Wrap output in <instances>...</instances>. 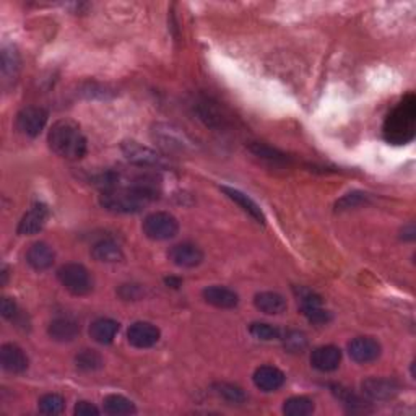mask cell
Segmentation results:
<instances>
[{"label": "cell", "instance_id": "cell-6", "mask_svg": "<svg viewBox=\"0 0 416 416\" xmlns=\"http://www.w3.org/2000/svg\"><path fill=\"white\" fill-rule=\"evenodd\" d=\"M143 234L152 241H168L179 231V223L171 213L155 212L143 220Z\"/></svg>", "mask_w": 416, "mask_h": 416}, {"label": "cell", "instance_id": "cell-21", "mask_svg": "<svg viewBox=\"0 0 416 416\" xmlns=\"http://www.w3.org/2000/svg\"><path fill=\"white\" fill-rule=\"evenodd\" d=\"M254 304L256 308L268 316H277L282 314L286 309V299L282 294L273 293V291H264V293H257L254 298Z\"/></svg>", "mask_w": 416, "mask_h": 416}, {"label": "cell", "instance_id": "cell-10", "mask_svg": "<svg viewBox=\"0 0 416 416\" xmlns=\"http://www.w3.org/2000/svg\"><path fill=\"white\" fill-rule=\"evenodd\" d=\"M161 332L156 325L150 322H135L129 327L127 330V340L132 346L145 350V348H152L160 340Z\"/></svg>", "mask_w": 416, "mask_h": 416}, {"label": "cell", "instance_id": "cell-1", "mask_svg": "<svg viewBox=\"0 0 416 416\" xmlns=\"http://www.w3.org/2000/svg\"><path fill=\"white\" fill-rule=\"evenodd\" d=\"M155 199H158L156 192L130 184L129 187H116V189L104 190L100 197V204L104 210L127 215V213L142 212Z\"/></svg>", "mask_w": 416, "mask_h": 416}, {"label": "cell", "instance_id": "cell-18", "mask_svg": "<svg viewBox=\"0 0 416 416\" xmlns=\"http://www.w3.org/2000/svg\"><path fill=\"white\" fill-rule=\"evenodd\" d=\"M56 260V254L52 251V247L46 242H34L31 244L28 251H26V262L31 268L43 272L52 267Z\"/></svg>", "mask_w": 416, "mask_h": 416}, {"label": "cell", "instance_id": "cell-7", "mask_svg": "<svg viewBox=\"0 0 416 416\" xmlns=\"http://www.w3.org/2000/svg\"><path fill=\"white\" fill-rule=\"evenodd\" d=\"M49 114L44 108L28 106L17 116V129L26 137H38L48 124Z\"/></svg>", "mask_w": 416, "mask_h": 416}, {"label": "cell", "instance_id": "cell-26", "mask_svg": "<svg viewBox=\"0 0 416 416\" xmlns=\"http://www.w3.org/2000/svg\"><path fill=\"white\" fill-rule=\"evenodd\" d=\"M251 152L259 156V158H262L265 161H268V163H273V164H285L288 163V156H286L283 152H280V150L270 147L267 143H260V142H254L251 143Z\"/></svg>", "mask_w": 416, "mask_h": 416}, {"label": "cell", "instance_id": "cell-33", "mask_svg": "<svg viewBox=\"0 0 416 416\" xmlns=\"http://www.w3.org/2000/svg\"><path fill=\"white\" fill-rule=\"evenodd\" d=\"M283 346L290 353H303L308 348V338L303 332L290 330L283 337Z\"/></svg>", "mask_w": 416, "mask_h": 416}, {"label": "cell", "instance_id": "cell-27", "mask_svg": "<svg viewBox=\"0 0 416 416\" xmlns=\"http://www.w3.org/2000/svg\"><path fill=\"white\" fill-rule=\"evenodd\" d=\"M215 389V394L218 397H221L223 400H226L228 403L231 405H241L246 402V394L242 392V389H239L234 384H228V382H218L213 386Z\"/></svg>", "mask_w": 416, "mask_h": 416}, {"label": "cell", "instance_id": "cell-28", "mask_svg": "<svg viewBox=\"0 0 416 416\" xmlns=\"http://www.w3.org/2000/svg\"><path fill=\"white\" fill-rule=\"evenodd\" d=\"M75 364L80 371L91 372V371H98V369H101L104 361L98 351L83 350L75 356Z\"/></svg>", "mask_w": 416, "mask_h": 416}, {"label": "cell", "instance_id": "cell-3", "mask_svg": "<svg viewBox=\"0 0 416 416\" xmlns=\"http://www.w3.org/2000/svg\"><path fill=\"white\" fill-rule=\"evenodd\" d=\"M48 142L52 152L65 160H80L86 153L85 135L70 119H62L51 127Z\"/></svg>", "mask_w": 416, "mask_h": 416}, {"label": "cell", "instance_id": "cell-13", "mask_svg": "<svg viewBox=\"0 0 416 416\" xmlns=\"http://www.w3.org/2000/svg\"><path fill=\"white\" fill-rule=\"evenodd\" d=\"M0 364L7 372L20 374L28 369V356L18 345L5 343L0 348Z\"/></svg>", "mask_w": 416, "mask_h": 416}, {"label": "cell", "instance_id": "cell-19", "mask_svg": "<svg viewBox=\"0 0 416 416\" xmlns=\"http://www.w3.org/2000/svg\"><path fill=\"white\" fill-rule=\"evenodd\" d=\"M91 256L98 262L116 264L124 259V252L121 246L112 239H101L91 247Z\"/></svg>", "mask_w": 416, "mask_h": 416}, {"label": "cell", "instance_id": "cell-20", "mask_svg": "<svg viewBox=\"0 0 416 416\" xmlns=\"http://www.w3.org/2000/svg\"><path fill=\"white\" fill-rule=\"evenodd\" d=\"M221 190L225 192V194L230 197V199L234 202V204H238L239 207L242 208L244 212L247 213V215H251L254 220H256L257 223H265V215L262 212V208H260L256 202H254L251 197L244 194V192L238 190V189H233V187H228V186H223Z\"/></svg>", "mask_w": 416, "mask_h": 416}, {"label": "cell", "instance_id": "cell-16", "mask_svg": "<svg viewBox=\"0 0 416 416\" xmlns=\"http://www.w3.org/2000/svg\"><path fill=\"white\" fill-rule=\"evenodd\" d=\"M48 334L54 342L70 343L80 334V324L72 317H57L49 324Z\"/></svg>", "mask_w": 416, "mask_h": 416}, {"label": "cell", "instance_id": "cell-30", "mask_svg": "<svg viewBox=\"0 0 416 416\" xmlns=\"http://www.w3.org/2000/svg\"><path fill=\"white\" fill-rule=\"evenodd\" d=\"M38 407L44 415H60L65 410V400L59 394H46L39 398Z\"/></svg>", "mask_w": 416, "mask_h": 416}, {"label": "cell", "instance_id": "cell-5", "mask_svg": "<svg viewBox=\"0 0 416 416\" xmlns=\"http://www.w3.org/2000/svg\"><path fill=\"white\" fill-rule=\"evenodd\" d=\"M122 153L126 156L127 161L140 166V168H155V169H164L169 168L171 161L166 158V156L156 153L155 150L143 147L138 142H134V140H127V142L122 143Z\"/></svg>", "mask_w": 416, "mask_h": 416}, {"label": "cell", "instance_id": "cell-4", "mask_svg": "<svg viewBox=\"0 0 416 416\" xmlns=\"http://www.w3.org/2000/svg\"><path fill=\"white\" fill-rule=\"evenodd\" d=\"M59 282L62 286L69 291V293L75 296H85L91 293L93 290V277L88 272L86 267H83L82 264H65L62 265L57 272Z\"/></svg>", "mask_w": 416, "mask_h": 416}, {"label": "cell", "instance_id": "cell-24", "mask_svg": "<svg viewBox=\"0 0 416 416\" xmlns=\"http://www.w3.org/2000/svg\"><path fill=\"white\" fill-rule=\"evenodd\" d=\"M155 138L158 140L161 147H163L166 152H173V150H184L186 143L182 140V135L174 130L173 127L168 126H158L155 130Z\"/></svg>", "mask_w": 416, "mask_h": 416}, {"label": "cell", "instance_id": "cell-29", "mask_svg": "<svg viewBox=\"0 0 416 416\" xmlns=\"http://www.w3.org/2000/svg\"><path fill=\"white\" fill-rule=\"evenodd\" d=\"M20 70V56L13 46H4L2 49V74L5 78L17 77Z\"/></svg>", "mask_w": 416, "mask_h": 416}, {"label": "cell", "instance_id": "cell-9", "mask_svg": "<svg viewBox=\"0 0 416 416\" xmlns=\"http://www.w3.org/2000/svg\"><path fill=\"white\" fill-rule=\"evenodd\" d=\"M168 257L171 262L182 268H194L204 262V252L199 246L192 242L176 244L168 251Z\"/></svg>", "mask_w": 416, "mask_h": 416}, {"label": "cell", "instance_id": "cell-39", "mask_svg": "<svg viewBox=\"0 0 416 416\" xmlns=\"http://www.w3.org/2000/svg\"><path fill=\"white\" fill-rule=\"evenodd\" d=\"M5 282H7V268L4 267V270H2V285H5Z\"/></svg>", "mask_w": 416, "mask_h": 416}, {"label": "cell", "instance_id": "cell-15", "mask_svg": "<svg viewBox=\"0 0 416 416\" xmlns=\"http://www.w3.org/2000/svg\"><path fill=\"white\" fill-rule=\"evenodd\" d=\"M254 384L262 392H277L278 389L283 387L286 376L283 371H280L275 366H260L254 372Z\"/></svg>", "mask_w": 416, "mask_h": 416}, {"label": "cell", "instance_id": "cell-38", "mask_svg": "<svg viewBox=\"0 0 416 416\" xmlns=\"http://www.w3.org/2000/svg\"><path fill=\"white\" fill-rule=\"evenodd\" d=\"M74 413L77 416H98L100 415V410H98L93 403L85 402V400H83V402H78L75 405Z\"/></svg>", "mask_w": 416, "mask_h": 416}, {"label": "cell", "instance_id": "cell-23", "mask_svg": "<svg viewBox=\"0 0 416 416\" xmlns=\"http://www.w3.org/2000/svg\"><path fill=\"white\" fill-rule=\"evenodd\" d=\"M103 410L104 413L112 415V416H126V415H134L137 412L132 400L124 397V395H108L103 402Z\"/></svg>", "mask_w": 416, "mask_h": 416}, {"label": "cell", "instance_id": "cell-32", "mask_svg": "<svg viewBox=\"0 0 416 416\" xmlns=\"http://www.w3.org/2000/svg\"><path fill=\"white\" fill-rule=\"evenodd\" d=\"M199 116L202 121L210 127H220L223 126V121H225V117H223L220 111L215 108V104L208 101L199 103Z\"/></svg>", "mask_w": 416, "mask_h": 416}, {"label": "cell", "instance_id": "cell-35", "mask_svg": "<svg viewBox=\"0 0 416 416\" xmlns=\"http://www.w3.org/2000/svg\"><path fill=\"white\" fill-rule=\"evenodd\" d=\"M368 194H363V192H353V194H348L343 197L340 202H337V210H348V208H355L361 204H366Z\"/></svg>", "mask_w": 416, "mask_h": 416}, {"label": "cell", "instance_id": "cell-17", "mask_svg": "<svg viewBox=\"0 0 416 416\" xmlns=\"http://www.w3.org/2000/svg\"><path fill=\"white\" fill-rule=\"evenodd\" d=\"M202 296L208 304L215 306L218 309H233L239 304V296L233 290L225 286H208L202 291Z\"/></svg>", "mask_w": 416, "mask_h": 416}, {"label": "cell", "instance_id": "cell-12", "mask_svg": "<svg viewBox=\"0 0 416 416\" xmlns=\"http://www.w3.org/2000/svg\"><path fill=\"white\" fill-rule=\"evenodd\" d=\"M342 363V350L334 345L319 346L312 351L311 364L312 368L320 372H332L338 369Z\"/></svg>", "mask_w": 416, "mask_h": 416}, {"label": "cell", "instance_id": "cell-22", "mask_svg": "<svg viewBox=\"0 0 416 416\" xmlns=\"http://www.w3.org/2000/svg\"><path fill=\"white\" fill-rule=\"evenodd\" d=\"M119 332V322L114 319H108V317H103V319H98L91 324L90 327V335L96 343H101V345H109V343L114 342Z\"/></svg>", "mask_w": 416, "mask_h": 416}, {"label": "cell", "instance_id": "cell-2", "mask_svg": "<svg viewBox=\"0 0 416 416\" xmlns=\"http://www.w3.org/2000/svg\"><path fill=\"white\" fill-rule=\"evenodd\" d=\"M416 126V98L413 93H408L402 103L389 114L384 124V137L389 143L405 145L415 138Z\"/></svg>", "mask_w": 416, "mask_h": 416}, {"label": "cell", "instance_id": "cell-31", "mask_svg": "<svg viewBox=\"0 0 416 416\" xmlns=\"http://www.w3.org/2000/svg\"><path fill=\"white\" fill-rule=\"evenodd\" d=\"M249 332L254 338L262 342H272V340H278L282 337V332L277 329L275 325L270 324H264V322H254V324L249 327Z\"/></svg>", "mask_w": 416, "mask_h": 416}, {"label": "cell", "instance_id": "cell-11", "mask_svg": "<svg viewBox=\"0 0 416 416\" xmlns=\"http://www.w3.org/2000/svg\"><path fill=\"white\" fill-rule=\"evenodd\" d=\"M363 392L372 400H389L398 394L400 386L395 379L371 377L361 384Z\"/></svg>", "mask_w": 416, "mask_h": 416}, {"label": "cell", "instance_id": "cell-8", "mask_svg": "<svg viewBox=\"0 0 416 416\" xmlns=\"http://www.w3.org/2000/svg\"><path fill=\"white\" fill-rule=\"evenodd\" d=\"M381 343L372 337H358L348 343V355L353 361L368 364L376 361L381 356Z\"/></svg>", "mask_w": 416, "mask_h": 416}, {"label": "cell", "instance_id": "cell-14", "mask_svg": "<svg viewBox=\"0 0 416 416\" xmlns=\"http://www.w3.org/2000/svg\"><path fill=\"white\" fill-rule=\"evenodd\" d=\"M48 216H49L48 207L44 204H34L28 212L25 213L22 221H20L18 230H17L18 234L31 236V234L39 233L44 228Z\"/></svg>", "mask_w": 416, "mask_h": 416}, {"label": "cell", "instance_id": "cell-36", "mask_svg": "<svg viewBox=\"0 0 416 416\" xmlns=\"http://www.w3.org/2000/svg\"><path fill=\"white\" fill-rule=\"evenodd\" d=\"M298 298H299V303H301V309L304 308H314V306H322V298L319 294H316L314 291H309V290H304V288H299L298 291Z\"/></svg>", "mask_w": 416, "mask_h": 416}, {"label": "cell", "instance_id": "cell-34", "mask_svg": "<svg viewBox=\"0 0 416 416\" xmlns=\"http://www.w3.org/2000/svg\"><path fill=\"white\" fill-rule=\"evenodd\" d=\"M303 314L306 316L311 324L314 325H325L332 320V316L329 311H325L322 306H314V308H304Z\"/></svg>", "mask_w": 416, "mask_h": 416}, {"label": "cell", "instance_id": "cell-37", "mask_svg": "<svg viewBox=\"0 0 416 416\" xmlns=\"http://www.w3.org/2000/svg\"><path fill=\"white\" fill-rule=\"evenodd\" d=\"M0 311H2V316L5 319H15L18 316V308L15 304L13 299L10 298H2V304H0Z\"/></svg>", "mask_w": 416, "mask_h": 416}, {"label": "cell", "instance_id": "cell-25", "mask_svg": "<svg viewBox=\"0 0 416 416\" xmlns=\"http://www.w3.org/2000/svg\"><path fill=\"white\" fill-rule=\"evenodd\" d=\"M283 413L288 416H308L314 413V402L308 397H303V395L291 397L285 400Z\"/></svg>", "mask_w": 416, "mask_h": 416}]
</instances>
